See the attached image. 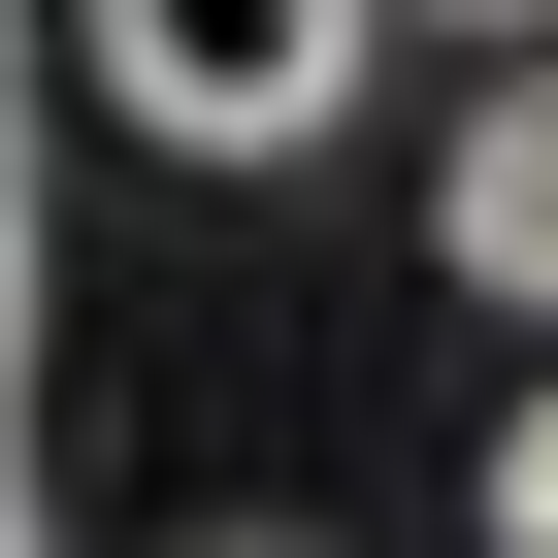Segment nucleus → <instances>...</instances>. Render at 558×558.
<instances>
[{
  "instance_id": "3",
  "label": "nucleus",
  "mask_w": 558,
  "mask_h": 558,
  "mask_svg": "<svg viewBox=\"0 0 558 558\" xmlns=\"http://www.w3.org/2000/svg\"><path fill=\"white\" fill-rule=\"evenodd\" d=\"M493 558H558V395H525V427H493Z\"/></svg>"
},
{
  "instance_id": "2",
  "label": "nucleus",
  "mask_w": 558,
  "mask_h": 558,
  "mask_svg": "<svg viewBox=\"0 0 558 558\" xmlns=\"http://www.w3.org/2000/svg\"><path fill=\"white\" fill-rule=\"evenodd\" d=\"M427 230H460V296H525V329H558V66H525V99H460Z\"/></svg>"
},
{
  "instance_id": "1",
  "label": "nucleus",
  "mask_w": 558,
  "mask_h": 558,
  "mask_svg": "<svg viewBox=\"0 0 558 558\" xmlns=\"http://www.w3.org/2000/svg\"><path fill=\"white\" fill-rule=\"evenodd\" d=\"M362 34H395V0H66V66H99L165 165H296V132L362 99Z\"/></svg>"
},
{
  "instance_id": "4",
  "label": "nucleus",
  "mask_w": 558,
  "mask_h": 558,
  "mask_svg": "<svg viewBox=\"0 0 558 558\" xmlns=\"http://www.w3.org/2000/svg\"><path fill=\"white\" fill-rule=\"evenodd\" d=\"M230 558H296V525H230Z\"/></svg>"
},
{
  "instance_id": "5",
  "label": "nucleus",
  "mask_w": 558,
  "mask_h": 558,
  "mask_svg": "<svg viewBox=\"0 0 558 558\" xmlns=\"http://www.w3.org/2000/svg\"><path fill=\"white\" fill-rule=\"evenodd\" d=\"M460 34H493V0H460Z\"/></svg>"
}]
</instances>
